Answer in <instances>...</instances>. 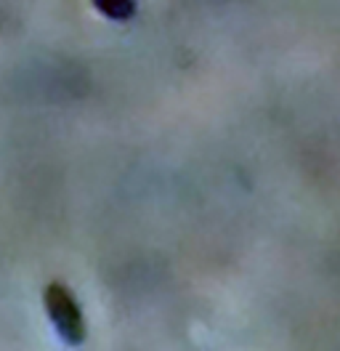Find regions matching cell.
Segmentation results:
<instances>
[{"mask_svg": "<svg viewBox=\"0 0 340 351\" xmlns=\"http://www.w3.org/2000/svg\"><path fill=\"white\" fill-rule=\"evenodd\" d=\"M45 306L51 311V319L56 330L62 332L66 341H80L83 338V325H80V311L75 301L66 295V290L59 285H51L45 293Z\"/></svg>", "mask_w": 340, "mask_h": 351, "instance_id": "1", "label": "cell"}, {"mask_svg": "<svg viewBox=\"0 0 340 351\" xmlns=\"http://www.w3.org/2000/svg\"><path fill=\"white\" fill-rule=\"evenodd\" d=\"M93 5L104 14L106 19H120V22L130 19L133 11H136V3L133 0H93Z\"/></svg>", "mask_w": 340, "mask_h": 351, "instance_id": "2", "label": "cell"}]
</instances>
